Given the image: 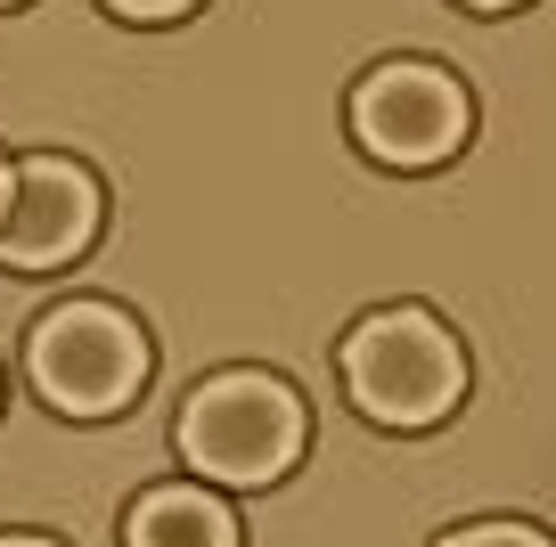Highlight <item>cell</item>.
<instances>
[{
  "instance_id": "6da1fadb",
  "label": "cell",
  "mask_w": 556,
  "mask_h": 547,
  "mask_svg": "<svg viewBox=\"0 0 556 547\" xmlns=\"http://www.w3.org/2000/svg\"><path fill=\"white\" fill-rule=\"evenodd\" d=\"M344 384L352 400H361V417H377V425H442V417L458 409V393H467V352H458V335L442 319H426V310H377L368 327H352L344 343Z\"/></svg>"
},
{
  "instance_id": "9c48e42d",
  "label": "cell",
  "mask_w": 556,
  "mask_h": 547,
  "mask_svg": "<svg viewBox=\"0 0 556 547\" xmlns=\"http://www.w3.org/2000/svg\"><path fill=\"white\" fill-rule=\"evenodd\" d=\"M475 9H516V0H475Z\"/></svg>"
},
{
  "instance_id": "7a4b0ae2",
  "label": "cell",
  "mask_w": 556,
  "mask_h": 547,
  "mask_svg": "<svg viewBox=\"0 0 556 547\" xmlns=\"http://www.w3.org/2000/svg\"><path fill=\"white\" fill-rule=\"evenodd\" d=\"M295 449H303L295 393L278 377H254V368L213 377L205 393L180 409V458H189L197 474H213V482H238V491L278 482Z\"/></svg>"
},
{
  "instance_id": "ba28073f",
  "label": "cell",
  "mask_w": 556,
  "mask_h": 547,
  "mask_svg": "<svg viewBox=\"0 0 556 547\" xmlns=\"http://www.w3.org/2000/svg\"><path fill=\"white\" fill-rule=\"evenodd\" d=\"M115 17H139V25H156V17H180V9H197V0H106Z\"/></svg>"
},
{
  "instance_id": "3957f363",
  "label": "cell",
  "mask_w": 556,
  "mask_h": 547,
  "mask_svg": "<svg viewBox=\"0 0 556 547\" xmlns=\"http://www.w3.org/2000/svg\"><path fill=\"white\" fill-rule=\"evenodd\" d=\"M25 368H34V384H41L50 409L115 417V409H131L139 384H148V335H139L123 310H106V303H74V310H58V319L34 335Z\"/></svg>"
},
{
  "instance_id": "30bf717a",
  "label": "cell",
  "mask_w": 556,
  "mask_h": 547,
  "mask_svg": "<svg viewBox=\"0 0 556 547\" xmlns=\"http://www.w3.org/2000/svg\"><path fill=\"white\" fill-rule=\"evenodd\" d=\"M0 547H41V539H0Z\"/></svg>"
},
{
  "instance_id": "277c9868",
  "label": "cell",
  "mask_w": 556,
  "mask_h": 547,
  "mask_svg": "<svg viewBox=\"0 0 556 547\" xmlns=\"http://www.w3.org/2000/svg\"><path fill=\"white\" fill-rule=\"evenodd\" d=\"M352 139L377 164L426 171L442 155H458V139H467V90L442 66H377L352 90Z\"/></svg>"
},
{
  "instance_id": "52a82bcc",
  "label": "cell",
  "mask_w": 556,
  "mask_h": 547,
  "mask_svg": "<svg viewBox=\"0 0 556 547\" xmlns=\"http://www.w3.org/2000/svg\"><path fill=\"white\" fill-rule=\"evenodd\" d=\"M442 547H548V539L523 531V523H475V531H451Z\"/></svg>"
},
{
  "instance_id": "8fae6325",
  "label": "cell",
  "mask_w": 556,
  "mask_h": 547,
  "mask_svg": "<svg viewBox=\"0 0 556 547\" xmlns=\"http://www.w3.org/2000/svg\"><path fill=\"white\" fill-rule=\"evenodd\" d=\"M0 171H9V164H0Z\"/></svg>"
},
{
  "instance_id": "5b68a950",
  "label": "cell",
  "mask_w": 556,
  "mask_h": 547,
  "mask_svg": "<svg viewBox=\"0 0 556 547\" xmlns=\"http://www.w3.org/2000/svg\"><path fill=\"white\" fill-rule=\"evenodd\" d=\"M99 229V180L66 155H25L0 171V262L9 270H58Z\"/></svg>"
},
{
  "instance_id": "8992f818",
  "label": "cell",
  "mask_w": 556,
  "mask_h": 547,
  "mask_svg": "<svg viewBox=\"0 0 556 547\" xmlns=\"http://www.w3.org/2000/svg\"><path fill=\"white\" fill-rule=\"evenodd\" d=\"M123 547H238V523H229L222 498L205 491H148L123 523Z\"/></svg>"
}]
</instances>
